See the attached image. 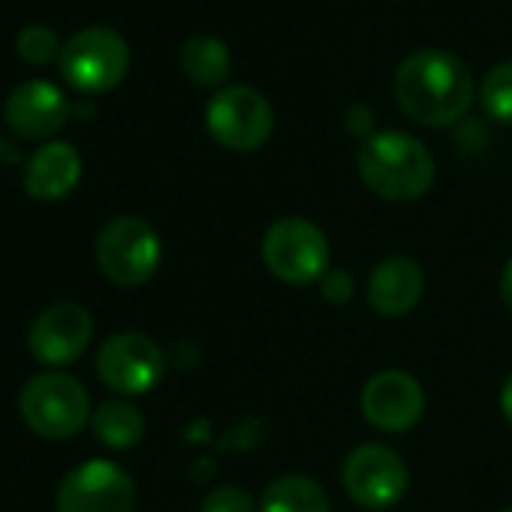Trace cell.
Listing matches in <instances>:
<instances>
[{"instance_id": "1", "label": "cell", "mask_w": 512, "mask_h": 512, "mask_svg": "<svg viewBox=\"0 0 512 512\" xmlns=\"http://www.w3.org/2000/svg\"><path fill=\"white\" fill-rule=\"evenodd\" d=\"M473 76L467 64L446 49H419L398 64L395 100L407 118L422 127H452L473 103Z\"/></svg>"}, {"instance_id": "2", "label": "cell", "mask_w": 512, "mask_h": 512, "mask_svg": "<svg viewBox=\"0 0 512 512\" xmlns=\"http://www.w3.org/2000/svg\"><path fill=\"white\" fill-rule=\"evenodd\" d=\"M356 169L365 187L389 202L422 199L437 178V166L425 142L401 130H380L368 136L356 154Z\"/></svg>"}, {"instance_id": "3", "label": "cell", "mask_w": 512, "mask_h": 512, "mask_svg": "<svg viewBox=\"0 0 512 512\" xmlns=\"http://www.w3.org/2000/svg\"><path fill=\"white\" fill-rule=\"evenodd\" d=\"M19 410L25 425L46 440H70L94 416L88 389L64 371L34 374L19 395Z\"/></svg>"}, {"instance_id": "4", "label": "cell", "mask_w": 512, "mask_h": 512, "mask_svg": "<svg viewBox=\"0 0 512 512\" xmlns=\"http://www.w3.org/2000/svg\"><path fill=\"white\" fill-rule=\"evenodd\" d=\"M163 260L157 229L136 214L112 217L97 235V266L118 287L148 284Z\"/></svg>"}, {"instance_id": "5", "label": "cell", "mask_w": 512, "mask_h": 512, "mask_svg": "<svg viewBox=\"0 0 512 512\" xmlns=\"http://www.w3.org/2000/svg\"><path fill=\"white\" fill-rule=\"evenodd\" d=\"M329 260L326 232L308 217H281L263 235V263L284 284L308 287L323 281Z\"/></svg>"}, {"instance_id": "6", "label": "cell", "mask_w": 512, "mask_h": 512, "mask_svg": "<svg viewBox=\"0 0 512 512\" xmlns=\"http://www.w3.org/2000/svg\"><path fill=\"white\" fill-rule=\"evenodd\" d=\"M205 127L226 151H256L272 139L275 109L263 91L250 85H226L208 100Z\"/></svg>"}, {"instance_id": "7", "label": "cell", "mask_w": 512, "mask_h": 512, "mask_svg": "<svg viewBox=\"0 0 512 512\" xmlns=\"http://www.w3.org/2000/svg\"><path fill=\"white\" fill-rule=\"evenodd\" d=\"M61 76L82 94H106L130 70V46L112 28H85L61 52Z\"/></svg>"}, {"instance_id": "8", "label": "cell", "mask_w": 512, "mask_h": 512, "mask_svg": "<svg viewBox=\"0 0 512 512\" xmlns=\"http://www.w3.org/2000/svg\"><path fill=\"white\" fill-rule=\"evenodd\" d=\"M341 482L356 506L368 512H383L404 500L410 488V470L392 446L362 443L347 455Z\"/></svg>"}, {"instance_id": "9", "label": "cell", "mask_w": 512, "mask_h": 512, "mask_svg": "<svg viewBox=\"0 0 512 512\" xmlns=\"http://www.w3.org/2000/svg\"><path fill=\"white\" fill-rule=\"evenodd\" d=\"M58 512H133L136 482L133 476L106 458H91L73 467L55 494Z\"/></svg>"}, {"instance_id": "10", "label": "cell", "mask_w": 512, "mask_h": 512, "mask_svg": "<svg viewBox=\"0 0 512 512\" xmlns=\"http://www.w3.org/2000/svg\"><path fill=\"white\" fill-rule=\"evenodd\" d=\"M166 371V356L154 338L142 332H118L97 353V377L118 395L151 392Z\"/></svg>"}, {"instance_id": "11", "label": "cell", "mask_w": 512, "mask_h": 512, "mask_svg": "<svg viewBox=\"0 0 512 512\" xmlns=\"http://www.w3.org/2000/svg\"><path fill=\"white\" fill-rule=\"evenodd\" d=\"M91 341H94V317L88 308L76 302H58L46 308L31 323L28 332L31 356L52 371L82 359Z\"/></svg>"}, {"instance_id": "12", "label": "cell", "mask_w": 512, "mask_h": 512, "mask_svg": "<svg viewBox=\"0 0 512 512\" xmlns=\"http://www.w3.org/2000/svg\"><path fill=\"white\" fill-rule=\"evenodd\" d=\"M359 407H362L365 422L374 425L377 431L401 434V431H410L422 419L425 392L413 374L389 368V371H377L362 386Z\"/></svg>"}, {"instance_id": "13", "label": "cell", "mask_w": 512, "mask_h": 512, "mask_svg": "<svg viewBox=\"0 0 512 512\" xmlns=\"http://www.w3.org/2000/svg\"><path fill=\"white\" fill-rule=\"evenodd\" d=\"M7 124L22 139L55 136L70 118V100L46 79H31L7 97Z\"/></svg>"}, {"instance_id": "14", "label": "cell", "mask_w": 512, "mask_h": 512, "mask_svg": "<svg viewBox=\"0 0 512 512\" xmlns=\"http://www.w3.org/2000/svg\"><path fill=\"white\" fill-rule=\"evenodd\" d=\"M422 293L425 275L422 266L410 256H389L368 278V302L386 320L407 317L419 305Z\"/></svg>"}, {"instance_id": "15", "label": "cell", "mask_w": 512, "mask_h": 512, "mask_svg": "<svg viewBox=\"0 0 512 512\" xmlns=\"http://www.w3.org/2000/svg\"><path fill=\"white\" fill-rule=\"evenodd\" d=\"M82 178V157L70 142H49L37 148L25 166V190L40 202L67 199Z\"/></svg>"}, {"instance_id": "16", "label": "cell", "mask_w": 512, "mask_h": 512, "mask_svg": "<svg viewBox=\"0 0 512 512\" xmlns=\"http://www.w3.org/2000/svg\"><path fill=\"white\" fill-rule=\"evenodd\" d=\"M256 509L260 512H332V500L317 479L302 476V473H287L266 485Z\"/></svg>"}, {"instance_id": "17", "label": "cell", "mask_w": 512, "mask_h": 512, "mask_svg": "<svg viewBox=\"0 0 512 512\" xmlns=\"http://www.w3.org/2000/svg\"><path fill=\"white\" fill-rule=\"evenodd\" d=\"M181 70L196 88H217L229 79L232 58L223 40L211 34H196L181 46Z\"/></svg>"}, {"instance_id": "18", "label": "cell", "mask_w": 512, "mask_h": 512, "mask_svg": "<svg viewBox=\"0 0 512 512\" xmlns=\"http://www.w3.org/2000/svg\"><path fill=\"white\" fill-rule=\"evenodd\" d=\"M94 437L109 449H133L145 437V416L130 401H106L91 416Z\"/></svg>"}, {"instance_id": "19", "label": "cell", "mask_w": 512, "mask_h": 512, "mask_svg": "<svg viewBox=\"0 0 512 512\" xmlns=\"http://www.w3.org/2000/svg\"><path fill=\"white\" fill-rule=\"evenodd\" d=\"M479 106L491 121L512 127V61H500L485 73L479 85Z\"/></svg>"}, {"instance_id": "20", "label": "cell", "mask_w": 512, "mask_h": 512, "mask_svg": "<svg viewBox=\"0 0 512 512\" xmlns=\"http://www.w3.org/2000/svg\"><path fill=\"white\" fill-rule=\"evenodd\" d=\"M16 52H19V58L25 64L46 67L52 61H61L64 46H61V37L52 28H46V25H28L19 34V40H16Z\"/></svg>"}, {"instance_id": "21", "label": "cell", "mask_w": 512, "mask_h": 512, "mask_svg": "<svg viewBox=\"0 0 512 512\" xmlns=\"http://www.w3.org/2000/svg\"><path fill=\"white\" fill-rule=\"evenodd\" d=\"M202 512H256L253 497L238 485H217L202 497Z\"/></svg>"}, {"instance_id": "22", "label": "cell", "mask_w": 512, "mask_h": 512, "mask_svg": "<svg viewBox=\"0 0 512 512\" xmlns=\"http://www.w3.org/2000/svg\"><path fill=\"white\" fill-rule=\"evenodd\" d=\"M320 290H323V296H326V302H332V305H347L350 299H353V293H356V284H353V278L347 275V272H326L323 275V281H320Z\"/></svg>"}, {"instance_id": "23", "label": "cell", "mask_w": 512, "mask_h": 512, "mask_svg": "<svg viewBox=\"0 0 512 512\" xmlns=\"http://www.w3.org/2000/svg\"><path fill=\"white\" fill-rule=\"evenodd\" d=\"M347 127H350V133L362 136V142H365L368 136H374V112H371L368 106H362V103L350 106V112H347Z\"/></svg>"}, {"instance_id": "24", "label": "cell", "mask_w": 512, "mask_h": 512, "mask_svg": "<svg viewBox=\"0 0 512 512\" xmlns=\"http://www.w3.org/2000/svg\"><path fill=\"white\" fill-rule=\"evenodd\" d=\"M500 299L512 311V260L503 266V275H500Z\"/></svg>"}, {"instance_id": "25", "label": "cell", "mask_w": 512, "mask_h": 512, "mask_svg": "<svg viewBox=\"0 0 512 512\" xmlns=\"http://www.w3.org/2000/svg\"><path fill=\"white\" fill-rule=\"evenodd\" d=\"M500 410H503V416L512 422V374L503 380V389H500Z\"/></svg>"}, {"instance_id": "26", "label": "cell", "mask_w": 512, "mask_h": 512, "mask_svg": "<svg viewBox=\"0 0 512 512\" xmlns=\"http://www.w3.org/2000/svg\"><path fill=\"white\" fill-rule=\"evenodd\" d=\"M503 512H512V506H506V509H503Z\"/></svg>"}]
</instances>
